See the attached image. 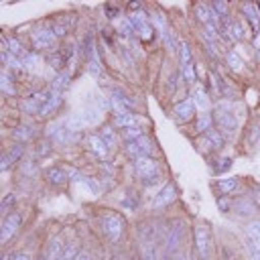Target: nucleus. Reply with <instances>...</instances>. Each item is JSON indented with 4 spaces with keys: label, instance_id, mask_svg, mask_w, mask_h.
<instances>
[{
    "label": "nucleus",
    "instance_id": "obj_1",
    "mask_svg": "<svg viewBox=\"0 0 260 260\" xmlns=\"http://www.w3.org/2000/svg\"><path fill=\"white\" fill-rule=\"evenodd\" d=\"M134 171H136V177L142 181L144 187H150L154 183H158L160 179V171H158V162L150 156H140L134 160Z\"/></svg>",
    "mask_w": 260,
    "mask_h": 260
},
{
    "label": "nucleus",
    "instance_id": "obj_2",
    "mask_svg": "<svg viewBox=\"0 0 260 260\" xmlns=\"http://www.w3.org/2000/svg\"><path fill=\"white\" fill-rule=\"evenodd\" d=\"M213 124L217 126V132L223 136V138H232L238 130V122L234 118V114L230 110H225L223 106H219L213 114Z\"/></svg>",
    "mask_w": 260,
    "mask_h": 260
},
{
    "label": "nucleus",
    "instance_id": "obj_3",
    "mask_svg": "<svg viewBox=\"0 0 260 260\" xmlns=\"http://www.w3.org/2000/svg\"><path fill=\"white\" fill-rule=\"evenodd\" d=\"M100 223H102V230H104V234H106V238L110 242H118L122 238V234H124V221H122V217L118 213H112V211L104 213L102 219H100Z\"/></svg>",
    "mask_w": 260,
    "mask_h": 260
},
{
    "label": "nucleus",
    "instance_id": "obj_4",
    "mask_svg": "<svg viewBox=\"0 0 260 260\" xmlns=\"http://www.w3.org/2000/svg\"><path fill=\"white\" fill-rule=\"evenodd\" d=\"M20 223H22V215H20L18 211H12V213H8V215L2 219V232H0L2 244H6V242L20 230Z\"/></svg>",
    "mask_w": 260,
    "mask_h": 260
},
{
    "label": "nucleus",
    "instance_id": "obj_5",
    "mask_svg": "<svg viewBox=\"0 0 260 260\" xmlns=\"http://www.w3.org/2000/svg\"><path fill=\"white\" fill-rule=\"evenodd\" d=\"M195 248L201 260L209 258V250H211V234L205 225H197L195 228Z\"/></svg>",
    "mask_w": 260,
    "mask_h": 260
},
{
    "label": "nucleus",
    "instance_id": "obj_6",
    "mask_svg": "<svg viewBox=\"0 0 260 260\" xmlns=\"http://www.w3.org/2000/svg\"><path fill=\"white\" fill-rule=\"evenodd\" d=\"M181 236H183V228H181L179 223H173V225L167 230V234H165V252H167L169 256L177 254V248H179V244H181Z\"/></svg>",
    "mask_w": 260,
    "mask_h": 260
},
{
    "label": "nucleus",
    "instance_id": "obj_7",
    "mask_svg": "<svg viewBox=\"0 0 260 260\" xmlns=\"http://www.w3.org/2000/svg\"><path fill=\"white\" fill-rule=\"evenodd\" d=\"M45 179L53 187H65L67 181H69V175H67V171L63 167H49L47 173H45Z\"/></svg>",
    "mask_w": 260,
    "mask_h": 260
},
{
    "label": "nucleus",
    "instance_id": "obj_8",
    "mask_svg": "<svg viewBox=\"0 0 260 260\" xmlns=\"http://www.w3.org/2000/svg\"><path fill=\"white\" fill-rule=\"evenodd\" d=\"M175 197H177V189H175L173 183H169V185H165V187L156 193V197L152 199V207H156V209H158V207H165V205L173 203Z\"/></svg>",
    "mask_w": 260,
    "mask_h": 260
},
{
    "label": "nucleus",
    "instance_id": "obj_9",
    "mask_svg": "<svg viewBox=\"0 0 260 260\" xmlns=\"http://www.w3.org/2000/svg\"><path fill=\"white\" fill-rule=\"evenodd\" d=\"M193 114H195V102H193L191 98H185L183 102H179V104L175 106V118H177L179 122L191 120Z\"/></svg>",
    "mask_w": 260,
    "mask_h": 260
},
{
    "label": "nucleus",
    "instance_id": "obj_10",
    "mask_svg": "<svg viewBox=\"0 0 260 260\" xmlns=\"http://www.w3.org/2000/svg\"><path fill=\"white\" fill-rule=\"evenodd\" d=\"M55 43V32L49 28H41L32 32V47L35 49H47Z\"/></svg>",
    "mask_w": 260,
    "mask_h": 260
},
{
    "label": "nucleus",
    "instance_id": "obj_11",
    "mask_svg": "<svg viewBox=\"0 0 260 260\" xmlns=\"http://www.w3.org/2000/svg\"><path fill=\"white\" fill-rule=\"evenodd\" d=\"M130 22H132V26H134V32H138L142 39H150V37H152V28H150V24L144 20L142 14H132V16H130Z\"/></svg>",
    "mask_w": 260,
    "mask_h": 260
},
{
    "label": "nucleus",
    "instance_id": "obj_12",
    "mask_svg": "<svg viewBox=\"0 0 260 260\" xmlns=\"http://www.w3.org/2000/svg\"><path fill=\"white\" fill-rule=\"evenodd\" d=\"M61 102H63V95L61 93H53L45 104H43V108H41V112H39V116L41 118H49L51 114H55L57 110H59V106H61Z\"/></svg>",
    "mask_w": 260,
    "mask_h": 260
},
{
    "label": "nucleus",
    "instance_id": "obj_13",
    "mask_svg": "<svg viewBox=\"0 0 260 260\" xmlns=\"http://www.w3.org/2000/svg\"><path fill=\"white\" fill-rule=\"evenodd\" d=\"M22 152H24V146H22V144H14V146H10V150L2 154V171H6L10 165L18 162L20 156H22Z\"/></svg>",
    "mask_w": 260,
    "mask_h": 260
},
{
    "label": "nucleus",
    "instance_id": "obj_14",
    "mask_svg": "<svg viewBox=\"0 0 260 260\" xmlns=\"http://www.w3.org/2000/svg\"><path fill=\"white\" fill-rule=\"evenodd\" d=\"M87 142H89V148H91V152H95V156H100V158H106L108 156V146H106V142L102 140V136H95V134H91L89 138H87Z\"/></svg>",
    "mask_w": 260,
    "mask_h": 260
},
{
    "label": "nucleus",
    "instance_id": "obj_15",
    "mask_svg": "<svg viewBox=\"0 0 260 260\" xmlns=\"http://www.w3.org/2000/svg\"><path fill=\"white\" fill-rule=\"evenodd\" d=\"M63 250H65V246H63L61 236H55V238H51V242H49V248H47V258H49V260H53V258L61 256V254H63Z\"/></svg>",
    "mask_w": 260,
    "mask_h": 260
},
{
    "label": "nucleus",
    "instance_id": "obj_16",
    "mask_svg": "<svg viewBox=\"0 0 260 260\" xmlns=\"http://www.w3.org/2000/svg\"><path fill=\"white\" fill-rule=\"evenodd\" d=\"M240 187V181H238V177H225V179H217V189L221 191V193H234L236 189Z\"/></svg>",
    "mask_w": 260,
    "mask_h": 260
},
{
    "label": "nucleus",
    "instance_id": "obj_17",
    "mask_svg": "<svg viewBox=\"0 0 260 260\" xmlns=\"http://www.w3.org/2000/svg\"><path fill=\"white\" fill-rule=\"evenodd\" d=\"M246 238L260 246V219H252L246 223Z\"/></svg>",
    "mask_w": 260,
    "mask_h": 260
},
{
    "label": "nucleus",
    "instance_id": "obj_18",
    "mask_svg": "<svg viewBox=\"0 0 260 260\" xmlns=\"http://www.w3.org/2000/svg\"><path fill=\"white\" fill-rule=\"evenodd\" d=\"M211 124H213V114L203 112V114L197 118V122H195V130H197V132H209V130H211Z\"/></svg>",
    "mask_w": 260,
    "mask_h": 260
},
{
    "label": "nucleus",
    "instance_id": "obj_19",
    "mask_svg": "<svg viewBox=\"0 0 260 260\" xmlns=\"http://www.w3.org/2000/svg\"><path fill=\"white\" fill-rule=\"evenodd\" d=\"M32 134H35V130H32L30 126H16V128L12 130V138L18 140V142H26V140H30Z\"/></svg>",
    "mask_w": 260,
    "mask_h": 260
},
{
    "label": "nucleus",
    "instance_id": "obj_20",
    "mask_svg": "<svg viewBox=\"0 0 260 260\" xmlns=\"http://www.w3.org/2000/svg\"><path fill=\"white\" fill-rule=\"evenodd\" d=\"M140 260H156L154 244L150 240H142L140 242Z\"/></svg>",
    "mask_w": 260,
    "mask_h": 260
},
{
    "label": "nucleus",
    "instance_id": "obj_21",
    "mask_svg": "<svg viewBox=\"0 0 260 260\" xmlns=\"http://www.w3.org/2000/svg\"><path fill=\"white\" fill-rule=\"evenodd\" d=\"M225 32H228V37L230 39H234V41H242L244 39V26L240 24V22H230L228 26H225Z\"/></svg>",
    "mask_w": 260,
    "mask_h": 260
},
{
    "label": "nucleus",
    "instance_id": "obj_22",
    "mask_svg": "<svg viewBox=\"0 0 260 260\" xmlns=\"http://www.w3.org/2000/svg\"><path fill=\"white\" fill-rule=\"evenodd\" d=\"M69 87V73L65 71H61V73H57V77H55V81H53V91H57V93H63V89H67Z\"/></svg>",
    "mask_w": 260,
    "mask_h": 260
},
{
    "label": "nucleus",
    "instance_id": "obj_23",
    "mask_svg": "<svg viewBox=\"0 0 260 260\" xmlns=\"http://www.w3.org/2000/svg\"><path fill=\"white\" fill-rule=\"evenodd\" d=\"M195 14H197V20L199 22H203V24H207V22H211V6H205V4H197L195 8Z\"/></svg>",
    "mask_w": 260,
    "mask_h": 260
},
{
    "label": "nucleus",
    "instance_id": "obj_24",
    "mask_svg": "<svg viewBox=\"0 0 260 260\" xmlns=\"http://www.w3.org/2000/svg\"><path fill=\"white\" fill-rule=\"evenodd\" d=\"M47 61H49V65L53 67V69H63L67 63H65V59H63V55H61V51H55V53H51L49 57H47Z\"/></svg>",
    "mask_w": 260,
    "mask_h": 260
},
{
    "label": "nucleus",
    "instance_id": "obj_25",
    "mask_svg": "<svg viewBox=\"0 0 260 260\" xmlns=\"http://www.w3.org/2000/svg\"><path fill=\"white\" fill-rule=\"evenodd\" d=\"M116 126H120V128H130V126H134V116H132L130 112H126V114H116Z\"/></svg>",
    "mask_w": 260,
    "mask_h": 260
},
{
    "label": "nucleus",
    "instance_id": "obj_26",
    "mask_svg": "<svg viewBox=\"0 0 260 260\" xmlns=\"http://www.w3.org/2000/svg\"><path fill=\"white\" fill-rule=\"evenodd\" d=\"M193 102H195V108H199V110H207V106H209V100H207V95H205L203 89H197L195 91Z\"/></svg>",
    "mask_w": 260,
    "mask_h": 260
},
{
    "label": "nucleus",
    "instance_id": "obj_27",
    "mask_svg": "<svg viewBox=\"0 0 260 260\" xmlns=\"http://www.w3.org/2000/svg\"><path fill=\"white\" fill-rule=\"evenodd\" d=\"M122 136H124L128 142H134V140H138V138L142 136V130H140L138 126H130V128H124V130H122Z\"/></svg>",
    "mask_w": 260,
    "mask_h": 260
},
{
    "label": "nucleus",
    "instance_id": "obj_28",
    "mask_svg": "<svg viewBox=\"0 0 260 260\" xmlns=\"http://www.w3.org/2000/svg\"><path fill=\"white\" fill-rule=\"evenodd\" d=\"M102 140L106 142L108 148H112V146L116 144V134H114L112 126H104V128H102Z\"/></svg>",
    "mask_w": 260,
    "mask_h": 260
},
{
    "label": "nucleus",
    "instance_id": "obj_29",
    "mask_svg": "<svg viewBox=\"0 0 260 260\" xmlns=\"http://www.w3.org/2000/svg\"><path fill=\"white\" fill-rule=\"evenodd\" d=\"M236 209H238V213H240V215H252V213L256 211V205H254L252 201L244 199V201H240V203H238V207H236Z\"/></svg>",
    "mask_w": 260,
    "mask_h": 260
},
{
    "label": "nucleus",
    "instance_id": "obj_30",
    "mask_svg": "<svg viewBox=\"0 0 260 260\" xmlns=\"http://www.w3.org/2000/svg\"><path fill=\"white\" fill-rule=\"evenodd\" d=\"M183 77H185V81H187V83H195V81H197V73H195L193 61H191V63H187V65H183Z\"/></svg>",
    "mask_w": 260,
    "mask_h": 260
},
{
    "label": "nucleus",
    "instance_id": "obj_31",
    "mask_svg": "<svg viewBox=\"0 0 260 260\" xmlns=\"http://www.w3.org/2000/svg\"><path fill=\"white\" fill-rule=\"evenodd\" d=\"M225 61H228V65H230L234 71H240V69H242V65H244V63H242V59H240L234 51H230V53L225 55Z\"/></svg>",
    "mask_w": 260,
    "mask_h": 260
},
{
    "label": "nucleus",
    "instance_id": "obj_32",
    "mask_svg": "<svg viewBox=\"0 0 260 260\" xmlns=\"http://www.w3.org/2000/svg\"><path fill=\"white\" fill-rule=\"evenodd\" d=\"M14 203H16V195H14V193H8V195L2 199V213H4V217H6L8 213H12L10 207H14Z\"/></svg>",
    "mask_w": 260,
    "mask_h": 260
},
{
    "label": "nucleus",
    "instance_id": "obj_33",
    "mask_svg": "<svg viewBox=\"0 0 260 260\" xmlns=\"http://www.w3.org/2000/svg\"><path fill=\"white\" fill-rule=\"evenodd\" d=\"M205 136L209 138V142L213 144V148H221V146H223V136H221L217 130H209Z\"/></svg>",
    "mask_w": 260,
    "mask_h": 260
},
{
    "label": "nucleus",
    "instance_id": "obj_34",
    "mask_svg": "<svg viewBox=\"0 0 260 260\" xmlns=\"http://www.w3.org/2000/svg\"><path fill=\"white\" fill-rule=\"evenodd\" d=\"M203 32H205V37L209 39V43L217 41V26H215V24H211V22L203 24Z\"/></svg>",
    "mask_w": 260,
    "mask_h": 260
},
{
    "label": "nucleus",
    "instance_id": "obj_35",
    "mask_svg": "<svg viewBox=\"0 0 260 260\" xmlns=\"http://www.w3.org/2000/svg\"><path fill=\"white\" fill-rule=\"evenodd\" d=\"M179 55H181V65H187V63H191V49H189V45H187V43H181Z\"/></svg>",
    "mask_w": 260,
    "mask_h": 260
},
{
    "label": "nucleus",
    "instance_id": "obj_36",
    "mask_svg": "<svg viewBox=\"0 0 260 260\" xmlns=\"http://www.w3.org/2000/svg\"><path fill=\"white\" fill-rule=\"evenodd\" d=\"M215 162H219V165H213V171L215 173H223V171H228L232 167V158H219Z\"/></svg>",
    "mask_w": 260,
    "mask_h": 260
},
{
    "label": "nucleus",
    "instance_id": "obj_37",
    "mask_svg": "<svg viewBox=\"0 0 260 260\" xmlns=\"http://www.w3.org/2000/svg\"><path fill=\"white\" fill-rule=\"evenodd\" d=\"M211 8H213V10H215V12L219 14V16H223V18L228 16V4H223V2H219V0H215V2L211 4Z\"/></svg>",
    "mask_w": 260,
    "mask_h": 260
},
{
    "label": "nucleus",
    "instance_id": "obj_38",
    "mask_svg": "<svg viewBox=\"0 0 260 260\" xmlns=\"http://www.w3.org/2000/svg\"><path fill=\"white\" fill-rule=\"evenodd\" d=\"M2 91L14 95V87H10V79H8V73L6 71H2Z\"/></svg>",
    "mask_w": 260,
    "mask_h": 260
},
{
    "label": "nucleus",
    "instance_id": "obj_39",
    "mask_svg": "<svg viewBox=\"0 0 260 260\" xmlns=\"http://www.w3.org/2000/svg\"><path fill=\"white\" fill-rule=\"evenodd\" d=\"M67 24H63V20L61 22H55V26H53V32H55V37H63V35H67Z\"/></svg>",
    "mask_w": 260,
    "mask_h": 260
},
{
    "label": "nucleus",
    "instance_id": "obj_40",
    "mask_svg": "<svg viewBox=\"0 0 260 260\" xmlns=\"http://www.w3.org/2000/svg\"><path fill=\"white\" fill-rule=\"evenodd\" d=\"M49 152H51V144H49V142H41L39 148H37V154H39V156H47Z\"/></svg>",
    "mask_w": 260,
    "mask_h": 260
},
{
    "label": "nucleus",
    "instance_id": "obj_41",
    "mask_svg": "<svg viewBox=\"0 0 260 260\" xmlns=\"http://www.w3.org/2000/svg\"><path fill=\"white\" fill-rule=\"evenodd\" d=\"M104 10H106V16H108V18H116V16H118V6L106 4V6H104Z\"/></svg>",
    "mask_w": 260,
    "mask_h": 260
},
{
    "label": "nucleus",
    "instance_id": "obj_42",
    "mask_svg": "<svg viewBox=\"0 0 260 260\" xmlns=\"http://www.w3.org/2000/svg\"><path fill=\"white\" fill-rule=\"evenodd\" d=\"M221 258H223V260H240V256L234 254V252L228 250V248H221Z\"/></svg>",
    "mask_w": 260,
    "mask_h": 260
},
{
    "label": "nucleus",
    "instance_id": "obj_43",
    "mask_svg": "<svg viewBox=\"0 0 260 260\" xmlns=\"http://www.w3.org/2000/svg\"><path fill=\"white\" fill-rule=\"evenodd\" d=\"M256 138H260V126H254V128H252V134H250V142H254Z\"/></svg>",
    "mask_w": 260,
    "mask_h": 260
},
{
    "label": "nucleus",
    "instance_id": "obj_44",
    "mask_svg": "<svg viewBox=\"0 0 260 260\" xmlns=\"http://www.w3.org/2000/svg\"><path fill=\"white\" fill-rule=\"evenodd\" d=\"M12 260H30V256H28L26 252H18V254L12 256Z\"/></svg>",
    "mask_w": 260,
    "mask_h": 260
},
{
    "label": "nucleus",
    "instance_id": "obj_45",
    "mask_svg": "<svg viewBox=\"0 0 260 260\" xmlns=\"http://www.w3.org/2000/svg\"><path fill=\"white\" fill-rule=\"evenodd\" d=\"M75 260H91V256H89L87 252H81V254H79V256H77Z\"/></svg>",
    "mask_w": 260,
    "mask_h": 260
},
{
    "label": "nucleus",
    "instance_id": "obj_46",
    "mask_svg": "<svg viewBox=\"0 0 260 260\" xmlns=\"http://www.w3.org/2000/svg\"><path fill=\"white\" fill-rule=\"evenodd\" d=\"M169 260H189V258H187V256H183V254H173Z\"/></svg>",
    "mask_w": 260,
    "mask_h": 260
},
{
    "label": "nucleus",
    "instance_id": "obj_47",
    "mask_svg": "<svg viewBox=\"0 0 260 260\" xmlns=\"http://www.w3.org/2000/svg\"><path fill=\"white\" fill-rule=\"evenodd\" d=\"M53 260H63V258H61V256H57V258H53Z\"/></svg>",
    "mask_w": 260,
    "mask_h": 260
},
{
    "label": "nucleus",
    "instance_id": "obj_48",
    "mask_svg": "<svg viewBox=\"0 0 260 260\" xmlns=\"http://www.w3.org/2000/svg\"><path fill=\"white\" fill-rule=\"evenodd\" d=\"M39 260H45V258H43V256H41V258H39Z\"/></svg>",
    "mask_w": 260,
    "mask_h": 260
}]
</instances>
